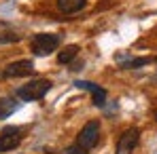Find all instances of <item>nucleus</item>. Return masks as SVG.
<instances>
[{"mask_svg":"<svg viewBox=\"0 0 157 154\" xmlns=\"http://www.w3.org/2000/svg\"><path fill=\"white\" fill-rule=\"evenodd\" d=\"M49 89H51V80L38 78V80H32V82H28L24 87H19L15 95H17L21 102H36V99H43Z\"/></svg>","mask_w":157,"mask_h":154,"instance_id":"obj_1","label":"nucleus"},{"mask_svg":"<svg viewBox=\"0 0 157 154\" xmlns=\"http://www.w3.org/2000/svg\"><path fill=\"white\" fill-rule=\"evenodd\" d=\"M85 4H87V0H57V9L62 13H66V15L81 11Z\"/></svg>","mask_w":157,"mask_h":154,"instance_id":"obj_8","label":"nucleus"},{"mask_svg":"<svg viewBox=\"0 0 157 154\" xmlns=\"http://www.w3.org/2000/svg\"><path fill=\"white\" fill-rule=\"evenodd\" d=\"M78 55V47L77 45H68L64 51H59V55H57V61L59 63H70L75 57Z\"/></svg>","mask_w":157,"mask_h":154,"instance_id":"obj_11","label":"nucleus"},{"mask_svg":"<svg viewBox=\"0 0 157 154\" xmlns=\"http://www.w3.org/2000/svg\"><path fill=\"white\" fill-rule=\"evenodd\" d=\"M138 139H140V131L136 127L125 129L117 141V154H132L134 148L138 146Z\"/></svg>","mask_w":157,"mask_h":154,"instance_id":"obj_4","label":"nucleus"},{"mask_svg":"<svg viewBox=\"0 0 157 154\" xmlns=\"http://www.w3.org/2000/svg\"><path fill=\"white\" fill-rule=\"evenodd\" d=\"M19 38L21 36L15 30H11L6 26H0V45H13V42H19Z\"/></svg>","mask_w":157,"mask_h":154,"instance_id":"obj_10","label":"nucleus"},{"mask_svg":"<svg viewBox=\"0 0 157 154\" xmlns=\"http://www.w3.org/2000/svg\"><path fill=\"white\" fill-rule=\"evenodd\" d=\"M19 141H21L19 129H17V127H4V129H2V133H0V154L13 150Z\"/></svg>","mask_w":157,"mask_h":154,"instance_id":"obj_6","label":"nucleus"},{"mask_svg":"<svg viewBox=\"0 0 157 154\" xmlns=\"http://www.w3.org/2000/svg\"><path fill=\"white\" fill-rule=\"evenodd\" d=\"M64 154H87V150H85V148H81V146H70V148H66V150H64Z\"/></svg>","mask_w":157,"mask_h":154,"instance_id":"obj_13","label":"nucleus"},{"mask_svg":"<svg viewBox=\"0 0 157 154\" xmlns=\"http://www.w3.org/2000/svg\"><path fill=\"white\" fill-rule=\"evenodd\" d=\"M17 106H19V103L15 102V97H2V99H0V118L11 116V114L17 110Z\"/></svg>","mask_w":157,"mask_h":154,"instance_id":"obj_9","label":"nucleus"},{"mask_svg":"<svg viewBox=\"0 0 157 154\" xmlns=\"http://www.w3.org/2000/svg\"><path fill=\"white\" fill-rule=\"evenodd\" d=\"M98 139H100V123L98 120H89L85 127L81 129V133L77 137V144L81 148L89 150V148H94L98 144Z\"/></svg>","mask_w":157,"mask_h":154,"instance_id":"obj_3","label":"nucleus"},{"mask_svg":"<svg viewBox=\"0 0 157 154\" xmlns=\"http://www.w3.org/2000/svg\"><path fill=\"white\" fill-rule=\"evenodd\" d=\"M75 84H77L78 89H85V91H89V93H91V102H94V106L102 108V106L106 103V91L100 87V84L89 82V80H77Z\"/></svg>","mask_w":157,"mask_h":154,"instance_id":"obj_7","label":"nucleus"},{"mask_svg":"<svg viewBox=\"0 0 157 154\" xmlns=\"http://www.w3.org/2000/svg\"><path fill=\"white\" fill-rule=\"evenodd\" d=\"M151 61H153L151 57H136V59H130V61H123L121 63V70H136V68L149 66Z\"/></svg>","mask_w":157,"mask_h":154,"instance_id":"obj_12","label":"nucleus"},{"mask_svg":"<svg viewBox=\"0 0 157 154\" xmlns=\"http://www.w3.org/2000/svg\"><path fill=\"white\" fill-rule=\"evenodd\" d=\"M34 72V61L32 59H21V61H15V63H9L2 72L4 78H24L30 76Z\"/></svg>","mask_w":157,"mask_h":154,"instance_id":"obj_5","label":"nucleus"},{"mask_svg":"<svg viewBox=\"0 0 157 154\" xmlns=\"http://www.w3.org/2000/svg\"><path fill=\"white\" fill-rule=\"evenodd\" d=\"M155 118H157V112H155Z\"/></svg>","mask_w":157,"mask_h":154,"instance_id":"obj_14","label":"nucleus"},{"mask_svg":"<svg viewBox=\"0 0 157 154\" xmlns=\"http://www.w3.org/2000/svg\"><path fill=\"white\" fill-rule=\"evenodd\" d=\"M59 47V36L57 34H49V32H40V34H34L32 36V42H30V49L36 57H45L51 51H55Z\"/></svg>","mask_w":157,"mask_h":154,"instance_id":"obj_2","label":"nucleus"}]
</instances>
